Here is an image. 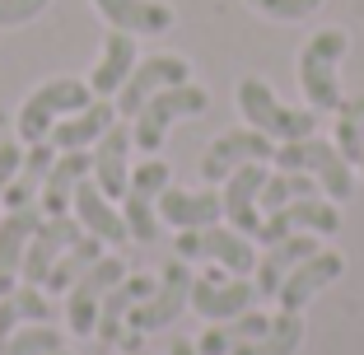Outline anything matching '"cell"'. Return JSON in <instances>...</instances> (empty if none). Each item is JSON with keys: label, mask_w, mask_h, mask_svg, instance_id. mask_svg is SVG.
Masks as SVG:
<instances>
[{"label": "cell", "mask_w": 364, "mask_h": 355, "mask_svg": "<svg viewBox=\"0 0 364 355\" xmlns=\"http://www.w3.org/2000/svg\"><path fill=\"white\" fill-rule=\"evenodd\" d=\"M267 327H271L267 313H252V309H247V313H238V318H225V323H215L210 332L196 341V351H201V355H234L243 341H257Z\"/></svg>", "instance_id": "obj_28"}, {"label": "cell", "mask_w": 364, "mask_h": 355, "mask_svg": "<svg viewBox=\"0 0 364 355\" xmlns=\"http://www.w3.org/2000/svg\"><path fill=\"white\" fill-rule=\"evenodd\" d=\"M80 238H85V225H80L75 216H56V220L43 216V225H38L33 243L23 248V267H19L23 285H43L47 271L56 267V258H61L70 243H80Z\"/></svg>", "instance_id": "obj_14"}, {"label": "cell", "mask_w": 364, "mask_h": 355, "mask_svg": "<svg viewBox=\"0 0 364 355\" xmlns=\"http://www.w3.org/2000/svg\"><path fill=\"white\" fill-rule=\"evenodd\" d=\"M52 0H0V28H19V23L38 19Z\"/></svg>", "instance_id": "obj_35"}, {"label": "cell", "mask_w": 364, "mask_h": 355, "mask_svg": "<svg viewBox=\"0 0 364 355\" xmlns=\"http://www.w3.org/2000/svg\"><path fill=\"white\" fill-rule=\"evenodd\" d=\"M98 258H103V238L85 234L80 243H70L61 258H56V267L47 271V280H43V290H47V295H70V285H75V280L85 276V271L94 267Z\"/></svg>", "instance_id": "obj_29"}, {"label": "cell", "mask_w": 364, "mask_h": 355, "mask_svg": "<svg viewBox=\"0 0 364 355\" xmlns=\"http://www.w3.org/2000/svg\"><path fill=\"white\" fill-rule=\"evenodd\" d=\"M276 169L309 173L332 201H346V196L355 192L350 159H346L327 136H304V140H285V145H276Z\"/></svg>", "instance_id": "obj_2"}, {"label": "cell", "mask_w": 364, "mask_h": 355, "mask_svg": "<svg viewBox=\"0 0 364 355\" xmlns=\"http://www.w3.org/2000/svg\"><path fill=\"white\" fill-rule=\"evenodd\" d=\"M304 341V318L299 313H285L280 309L276 318H271V327L257 337V341H243L234 355H294Z\"/></svg>", "instance_id": "obj_30"}, {"label": "cell", "mask_w": 364, "mask_h": 355, "mask_svg": "<svg viewBox=\"0 0 364 355\" xmlns=\"http://www.w3.org/2000/svg\"><path fill=\"white\" fill-rule=\"evenodd\" d=\"M168 355H201V351H196L192 341H173V351H168Z\"/></svg>", "instance_id": "obj_37"}, {"label": "cell", "mask_w": 364, "mask_h": 355, "mask_svg": "<svg viewBox=\"0 0 364 355\" xmlns=\"http://www.w3.org/2000/svg\"><path fill=\"white\" fill-rule=\"evenodd\" d=\"M131 150H136V140H131L127 122H112V127L103 131V140L89 150V154H94L89 178L98 183V192H103L107 201H117V196L127 192V183H131Z\"/></svg>", "instance_id": "obj_16"}, {"label": "cell", "mask_w": 364, "mask_h": 355, "mask_svg": "<svg viewBox=\"0 0 364 355\" xmlns=\"http://www.w3.org/2000/svg\"><path fill=\"white\" fill-rule=\"evenodd\" d=\"M247 5L257 14H267V19H309L322 0H247Z\"/></svg>", "instance_id": "obj_34"}, {"label": "cell", "mask_w": 364, "mask_h": 355, "mask_svg": "<svg viewBox=\"0 0 364 355\" xmlns=\"http://www.w3.org/2000/svg\"><path fill=\"white\" fill-rule=\"evenodd\" d=\"M257 304V285L247 276H229V271H205V276H192V309L201 318H215V323H225V318H238Z\"/></svg>", "instance_id": "obj_13"}, {"label": "cell", "mask_w": 364, "mask_h": 355, "mask_svg": "<svg viewBox=\"0 0 364 355\" xmlns=\"http://www.w3.org/2000/svg\"><path fill=\"white\" fill-rule=\"evenodd\" d=\"M89 169H94V154H89V150H56V164L47 169L43 192H38V211H43L47 220L70 216L75 187L89 178Z\"/></svg>", "instance_id": "obj_18"}, {"label": "cell", "mask_w": 364, "mask_h": 355, "mask_svg": "<svg viewBox=\"0 0 364 355\" xmlns=\"http://www.w3.org/2000/svg\"><path fill=\"white\" fill-rule=\"evenodd\" d=\"M19 169H23V145L19 140H5V145H0V196H5V187L19 178Z\"/></svg>", "instance_id": "obj_36"}, {"label": "cell", "mask_w": 364, "mask_h": 355, "mask_svg": "<svg viewBox=\"0 0 364 355\" xmlns=\"http://www.w3.org/2000/svg\"><path fill=\"white\" fill-rule=\"evenodd\" d=\"M52 351H65V332L52 323H28L0 346V355H52Z\"/></svg>", "instance_id": "obj_33"}, {"label": "cell", "mask_w": 364, "mask_h": 355, "mask_svg": "<svg viewBox=\"0 0 364 355\" xmlns=\"http://www.w3.org/2000/svg\"><path fill=\"white\" fill-rule=\"evenodd\" d=\"M10 290H14V276H5V271H0V300H5Z\"/></svg>", "instance_id": "obj_38"}, {"label": "cell", "mask_w": 364, "mask_h": 355, "mask_svg": "<svg viewBox=\"0 0 364 355\" xmlns=\"http://www.w3.org/2000/svg\"><path fill=\"white\" fill-rule=\"evenodd\" d=\"M346 28H322L313 33L299 52V85L309 94L313 112H336L341 108V80H336V65L346 56Z\"/></svg>", "instance_id": "obj_4"}, {"label": "cell", "mask_w": 364, "mask_h": 355, "mask_svg": "<svg viewBox=\"0 0 364 355\" xmlns=\"http://www.w3.org/2000/svg\"><path fill=\"white\" fill-rule=\"evenodd\" d=\"M360 173H364V159H360Z\"/></svg>", "instance_id": "obj_41"}, {"label": "cell", "mask_w": 364, "mask_h": 355, "mask_svg": "<svg viewBox=\"0 0 364 355\" xmlns=\"http://www.w3.org/2000/svg\"><path fill=\"white\" fill-rule=\"evenodd\" d=\"M136 33H122L112 28L107 33V43H103V56H98L94 65V75H89V89H94V98H107V94H117L122 85H127V75L136 70Z\"/></svg>", "instance_id": "obj_24"}, {"label": "cell", "mask_w": 364, "mask_h": 355, "mask_svg": "<svg viewBox=\"0 0 364 355\" xmlns=\"http://www.w3.org/2000/svg\"><path fill=\"white\" fill-rule=\"evenodd\" d=\"M127 276V262L122 258H98L94 267L85 271V276L70 285V295H65V318H70V332L75 337H94V323H98V309H103L107 290L117 285V280Z\"/></svg>", "instance_id": "obj_10"}, {"label": "cell", "mask_w": 364, "mask_h": 355, "mask_svg": "<svg viewBox=\"0 0 364 355\" xmlns=\"http://www.w3.org/2000/svg\"><path fill=\"white\" fill-rule=\"evenodd\" d=\"M178 258L192 262V258H210L220 271H229V276H252L257 271V248L247 243V234H238V229H178Z\"/></svg>", "instance_id": "obj_7"}, {"label": "cell", "mask_w": 364, "mask_h": 355, "mask_svg": "<svg viewBox=\"0 0 364 355\" xmlns=\"http://www.w3.org/2000/svg\"><path fill=\"white\" fill-rule=\"evenodd\" d=\"M262 183H267V169L262 164H243V169H234L225 178V192H220L229 229H238L247 238H257V229H262V206H257Z\"/></svg>", "instance_id": "obj_17"}, {"label": "cell", "mask_w": 364, "mask_h": 355, "mask_svg": "<svg viewBox=\"0 0 364 355\" xmlns=\"http://www.w3.org/2000/svg\"><path fill=\"white\" fill-rule=\"evenodd\" d=\"M341 229V211H336L332 201H322V196H299V201H289V206H280V211H267L262 216V229H257V238L262 243H280V238H289V234H336Z\"/></svg>", "instance_id": "obj_11"}, {"label": "cell", "mask_w": 364, "mask_h": 355, "mask_svg": "<svg viewBox=\"0 0 364 355\" xmlns=\"http://www.w3.org/2000/svg\"><path fill=\"white\" fill-rule=\"evenodd\" d=\"M47 318H52V300H47L38 285H14V290L0 300V346L10 341L19 327L47 323Z\"/></svg>", "instance_id": "obj_27"}, {"label": "cell", "mask_w": 364, "mask_h": 355, "mask_svg": "<svg viewBox=\"0 0 364 355\" xmlns=\"http://www.w3.org/2000/svg\"><path fill=\"white\" fill-rule=\"evenodd\" d=\"M127 355H140V351H127Z\"/></svg>", "instance_id": "obj_40"}, {"label": "cell", "mask_w": 364, "mask_h": 355, "mask_svg": "<svg viewBox=\"0 0 364 355\" xmlns=\"http://www.w3.org/2000/svg\"><path fill=\"white\" fill-rule=\"evenodd\" d=\"M210 108V94H205L201 85H173V89H164V94H154L145 108L131 117V140H136V150L140 154H154L164 145V136H168V127L173 122H182V117H196V112H205Z\"/></svg>", "instance_id": "obj_5"}, {"label": "cell", "mask_w": 364, "mask_h": 355, "mask_svg": "<svg viewBox=\"0 0 364 355\" xmlns=\"http://www.w3.org/2000/svg\"><path fill=\"white\" fill-rule=\"evenodd\" d=\"M318 192H322V187L313 183L309 173L276 169V173H267V183H262V196H257V206H262V216H267V211H280V206L299 201V196H318Z\"/></svg>", "instance_id": "obj_31"}, {"label": "cell", "mask_w": 364, "mask_h": 355, "mask_svg": "<svg viewBox=\"0 0 364 355\" xmlns=\"http://www.w3.org/2000/svg\"><path fill=\"white\" fill-rule=\"evenodd\" d=\"M173 169L159 159H145L140 169H131V183L122 192V220H127L136 243H159V192L168 187Z\"/></svg>", "instance_id": "obj_6"}, {"label": "cell", "mask_w": 364, "mask_h": 355, "mask_svg": "<svg viewBox=\"0 0 364 355\" xmlns=\"http://www.w3.org/2000/svg\"><path fill=\"white\" fill-rule=\"evenodd\" d=\"M336 150L350 164L364 159V94L341 98V108H336Z\"/></svg>", "instance_id": "obj_32"}, {"label": "cell", "mask_w": 364, "mask_h": 355, "mask_svg": "<svg viewBox=\"0 0 364 355\" xmlns=\"http://www.w3.org/2000/svg\"><path fill=\"white\" fill-rule=\"evenodd\" d=\"M187 304H192V271H187V262H182V258H173L168 267L159 271V280H154L150 300H140L136 309H131L127 323H131V332H136V337L159 332V327L178 323Z\"/></svg>", "instance_id": "obj_8"}, {"label": "cell", "mask_w": 364, "mask_h": 355, "mask_svg": "<svg viewBox=\"0 0 364 355\" xmlns=\"http://www.w3.org/2000/svg\"><path fill=\"white\" fill-rule=\"evenodd\" d=\"M341 271H346V258H341V253H336V248H318L313 258H304L299 267L285 276V285L276 290V304H280L285 313H299L304 304H309L313 295L327 290V285H332Z\"/></svg>", "instance_id": "obj_15"}, {"label": "cell", "mask_w": 364, "mask_h": 355, "mask_svg": "<svg viewBox=\"0 0 364 355\" xmlns=\"http://www.w3.org/2000/svg\"><path fill=\"white\" fill-rule=\"evenodd\" d=\"M318 234H289V238H280V243H271L267 253L257 258V300H276V290L285 285V276L294 267H299L304 258H313L318 253Z\"/></svg>", "instance_id": "obj_19"}, {"label": "cell", "mask_w": 364, "mask_h": 355, "mask_svg": "<svg viewBox=\"0 0 364 355\" xmlns=\"http://www.w3.org/2000/svg\"><path fill=\"white\" fill-rule=\"evenodd\" d=\"M94 10L107 19V28H122V33L159 38V33L173 28V10L164 0H94Z\"/></svg>", "instance_id": "obj_22"}, {"label": "cell", "mask_w": 364, "mask_h": 355, "mask_svg": "<svg viewBox=\"0 0 364 355\" xmlns=\"http://www.w3.org/2000/svg\"><path fill=\"white\" fill-rule=\"evenodd\" d=\"M187 80H192V65H187V56H178V52H159V56L136 61V70L127 75V85L117 89V117H136L154 94H164V89H173V85H187Z\"/></svg>", "instance_id": "obj_9"}, {"label": "cell", "mask_w": 364, "mask_h": 355, "mask_svg": "<svg viewBox=\"0 0 364 355\" xmlns=\"http://www.w3.org/2000/svg\"><path fill=\"white\" fill-rule=\"evenodd\" d=\"M238 112H243L247 127L262 131V136H271L276 145H285V140H304V136H318V112L280 103L276 89H271L267 80H252V75L238 85Z\"/></svg>", "instance_id": "obj_1"}, {"label": "cell", "mask_w": 364, "mask_h": 355, "mask_svg": "<svg viewBox=\"0 0 364 355\" xmlns=\"http://www.w3.org/2000/svg\"><path fill=\"white\" fill-rule=\"evenodd\" d=\"M150 290H154V280H145V276H122L117 285L107 290L103 309H98L94 337H103L107 346H117V341H122V323L131 318V309H136L140 300H150Z\"/></svg>", "instance_id": "obj_25"}, {"label": "cell", "mask_w": 364, "mask_h": 355, "mask_svg": "<svg viewBox=\"0 0 364 355\" xmlns=\"http://www.w3.org/2000/svg\"><path fill=\"white\" fill-rule=\"evenodd\" d=\"M52 355H65V351H52Z\"/></svg>", "instance_id": "obj_39"}, {"label": "cell", "mask_w": 364, "mask_h": 355, "mask_svg": "<svg viewBox=\"0 0 364 355\" xmlns=\"http://www.w3.org/2000/svg\"><path fill=\"white\" fill-rule=\"evenodd\" d=\"M117 122V103H107V98H94L89 108L70 112V117H61L52 127V145L56 150H89V145H98L103 140V131Z\"/></svg>", "instance_id": "obj_23"}, {"label": "cell", "mask_w": 364, "mask_h": 355, "mask_svg": "<svg viewBox=\"0 0 364 355\" xmlns=\"http://www.w3.org/2000/svg\"><path fill=\"white\" fill-rule=\"evenodd\" d=\"M225 206L220 192H187V187H164L159 192V220H168L173 229H210L220 225Z\"/></svg>", "instance_id": "obj_21"}, {"label": "cell", "mask_w": 364, "mask_h": 355, "mask_svg": "<svg viewBox=\"0 0 364 355\" xmlns=\"http://www.w3.org/2000/svg\"><path fill=\"white\" fill-rule=\"evenodd\" d=\"M38 225H43V211H38V206H23V211H5V216H0V271H5V276H19L23 248L33 243Z\"/></svg>", "instance_id": "obj_26"}, {"label": "cell", "mask_w": 364, "mask_h": 355, "mask_svg": "<svg viewBox=\"0 0 364 355\" xmlns=\"http://www.w3.org/2000/svg\"><path fill=\"white\" fill-rule=\"evenodd\" d=\"M70 216H75L80 225H85V234L103 238V243H127V238H131V229H127V220H122V211H117L112 201H107L103 192H98L94 178H85V183L75 187Z\"/></svg>", "instance_id": "obj_20"}, {"label": "cell", "mask_w": 364, "mask_h": 355, "mask_svg": "<svg viewBox=\"0 0 364 355\" xmlns=\"http://www.w3.org/2000/svg\"><path fill=\"white\" fill-rule=\"evenodd\" d=\"M94 103V89H89V80H70V75H61V80H47V85H38L28 94V103L19 108V140L23 145H43L47 136H52V127L61 117H70V112H80V108H89Z\"/></svg>", "instance_id": "obj_3"}, {"label": "cell", "mask_w": 364, "mask_h": 355, "mask_svg": "<svg viewBox=\"0 0 364 355\" xmlns=\"http://www.w3.org/2000/svg\"><path fill=\"white\" fill-rule=\"evenodd\" d=\"M276 159V140L262 136L252 127H238V131H220V140H210V150L201 154V178L205 183H225L234 169L243 164H267Z\"/></svg>", "instance_id": "obj_12"}]
</instances>
